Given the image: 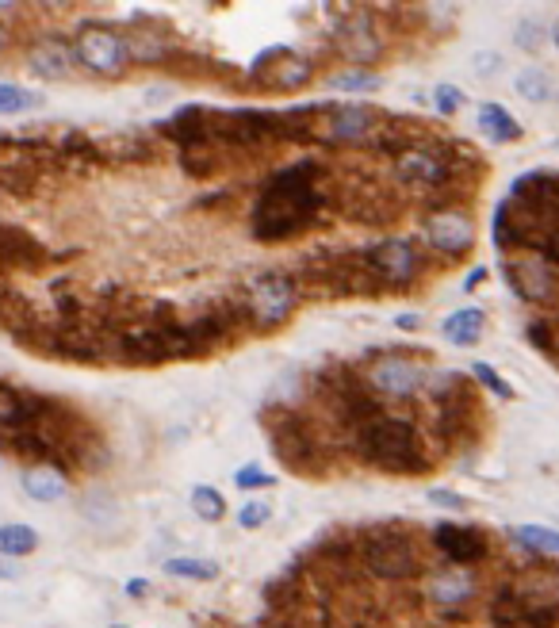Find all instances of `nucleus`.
<instances>
[{"instance_id": "obj_1", "label": "nucleus", "mask_w": 559, "mask_h": 628, "mask_svg": "<svg viewBox=\"0 0 559 628\" xmlns=\"http://www.w3.org/2000/svg\"><path fill=\"white\" fill-rule=\"evenodd\" d=\"M319 211H322L319 161H295L265 180V188H260L253 203L249 230L257 242H288V238L303 234Z\"/></svg>"}, {"instance_id": "obj_2", "label": "nucleus", "mask_w": 559, "mask_h": 628, "mask_svg": "<svg viewBox=\"0 0 559 628\" xmlns=\"http://www.w3.org/2000/svg\"><path fill=\"white\" fill-rule=\"evenodd\" d=\"M349 445H352V452L364 460V464L380 468V471L422 475L425 468H430L418 430L410 426L406 418L383 414V410L371 414V418H364L361 426H352V430H349Z\"/></svg>"}, {"instance_id": "obj_3", "label": "nucleus", "mask_w": 559, "mask_h": 628, "mask_svg": "<svg viewBox=\"0 0 559 628\" xmlns=\"http://www.w3.org/2000/svg\"><path fill=\"white\" fill-rule=\"evenodd\" d=\"M357 560L376 579H387V582H406L422 571L418 548L402 529H368L357 541Z\"/></svg>"}, {"instance_id": "obj_4", "label": "nucleus", "mask_w": 559, "mask_h": 628, "mask_svg": "<svg viewBox=\"0 0 559 628\" xmlns=\"http://www.w3.org/2000/svg\"><path fill=\"white\" fill-rule=\"evenodd\" d=\"M300 307V280L288 272H260L246 288V314L253 329H280Z\"/></svg>"}, {"instance_id": "obj_5", "label": "nucleus", "mask_w": 559, "mask_h": 628, "mask_svg": "<svg viewBox=\"0 0 559 628\" xmlns=\"http://www.w3.org/2000/svg\"><path fill=\"white\" fill-rule=\"evenodd\" d=\"M73 54H77V66L97 73V77H123L135 66L130 62L127 31H116L107 24H85L77 39H73Z\"/></svg>"}, {"instance_id": "obj_6", "label": "nucleus", "mask_w": 559, "mask_h": 628, "mask_svg": "<svg viewBox=\"0 0 559 628\" xmlns=\"http://www.w3.org/2000/svg\"><path fill=\"white\" fill-rule=\"evenodd\" d=\"M269 445L291 471H310L322 464V441L314 437L310 421L291 410H272L269 418Z\"/></svg>"}, {"instance_id": "obj_7", "label": "nucleus", "mask_w": 559, "mask_h": 628, "mask_svg": "<svg viewBox=\"0 0 559 628\" xmlns=\"http://www.w3.org/2000/svg\"><path fill=\"white\" fill-rule=\"evenodd\" d=\"M364 387L376 399H410L418 395L430 376H425V368L406 357V353H383V357H371V364L364 368Z\"/></svg>"}, {"instance_id": "obj_8", "label": "nucleus", "mask_w": 559, "mask_h": 628, "mask_svg": "<svg viewBox=\"0 0 559 628\" xmlns=\"http://www.w3.org/2000/svg\"><path fill=\"white\" fill-rule=\"evenodd\" d=\"M333 46H338V54L345 62H352V69H371L383 58V50H387L376 15L364 12V8L345 15L338 35H333Z\"/></svg>"}, {"instance_id": "obj_9", "label": "nucleus", "mask_w": 559, "mask_h": 628, "mask_svg": "<svg viewBox=\"0 0 559 628\" xmlns=\"http://www.w3.org/2000/svg\"><path fill=\"white\" fill-rule=\"evenodd\" d=\"M364 265L376 284L387 288H410L422 272V253L406 242V238H383L371 249H364Z\"/></svg>"}, {"instance_id": "obj_10", "label": "nucleus", "mask_w": 559, "mask_h": 628, "mask_svg": "<svg viewBox=\"0 0 559 628\" xmlns=\"http://www.w3.org/2000/svg\"><path fill=\"white\" fill-rule=\"evenodd\" d=\"M395 180L414 192H437L452 180V161L433 146H406L395 157Z\"/></svg>"}, {"instance_id": "obj_11", "label": "nucleus", "mask_w": 559, "mask_h": 628, "mask_svg": "<svg viewBox=\"0 0 559 628\" xmlns=\"http://www.w3.org/2000/svg\"><path fill=\"white\" fill-rule=\"evenodd\" d=\"M253 77H260L265 88H272V92H303L314 81V66H310V58H303V54L276 46V50H265L253 62Z\"/></svg>"}, {"instance_id": "obj_12", "label": "nucleus", "mask_w": 559, "mask_h": 628, "mask_svg": "<svg viewBox=\"0 0 559 628\" xmlns=\"http://www.w3.org/2000/svg\"><path fill=\"white\" fill-rule=\"evenodd\" d=\"M376 123L380 112L371 104H333L326 107V123L319 127V135L330 146H357L376 135Z\"/></svg>"}, {"instance_id": "obj_13", "label": "nucleus", "mask_w": 559, "mask_h": 628, "mask_svg": "<svg viewBox=\"0 0 559 628\" xmlns=\"http://www.w3.org/2000/svg\"><path fill=\"white\" fill-rule=\"evenodd\" d=\"M425 242H430V249H437L444 257H463L475 246V223L456 208L433 211L430 218H425Z\"/></svg>"}, {"instance_id": "obj_14", "label": "nucleus", "mask_w": 559, "mask_h": 628, "mask_svg": "<svg viewBox=\"0 0 559 628\" xmlns=\"http://www.w3.org/2000/svg\"><path fill=\"white\" fill-rule=\"evenodd\" d=\"M502 272H506L513 295H521L525 303H548L555 295V276L540 257H510Z\"/></svg>"}, {"instance_id": "obj_15", "label": "nucleus", "mask_w": 559, "mask_h": 628, "mask_svg": "<svg viewBox=\"0 0 559 628\" xmlns=\"http://www.w3.org/2000/svg\"><path fill=\"white\" fill-rule=\"evenodd\" d=\"M50 261V249L35 238L31 230H24V227H15V223H5L0 218V268H27V272H35V268H43Z\"/></svg>"}, {"instance_id": "obj_16", "label": "nucleus", "mask_w": 559, "mask_h": 628, "mask_svg": "<svg viewBox=\"0 0 559 628\" xmlns=\"http://www.w3.org/2000/svg\"><path fill=\"white\" fill-rule=\"evenodd\" d=\"M433 544H437L441 556L449 560V567H472V563H479L483 556H487V537L472 525L441 522L433 529Z\"/></svg>"}, {"instance_id": "obj_17", "label": "nucleus", "mask_w": 559, "mask_h": 628, "mask_svg": "<svg viewBox=\"0 0 559 628\" xmlns=\"http://www.w3.org/2000/svg\"><path fill=\"white\" fill-rule=\"evenodd\" d=\"M73 66H77V54H73L69 43L62 39H39V43H31L27 46V69L35 73V77H43V81H58V77H69Z\"/></svg>"}, {"instance_id": "obj_18", "label": "nucleus", "mask_w": 559, "mask_h": 628, "mask_svg": "<svg viewBox=\"0 0 559 628\" xmlns=\"http://www.w3.org/2000/svg\"><path fill=\"white\" fill-rule=\"evenodd\" d=\"M35 410H39V399L35 395H24V391H15V387L0 383V445L12 449V441L31 426Z\"/></svg>"}, {"instance_id": "obj_19", "label": "nucleus", "mask_w": 559, "mask_h": 628, "mask_svg": "<svg viewBox=\"0 0 559 628\" xmlns=\"http://www.w3.org/2000/svg\"><path fill=\"white\" fill-rule=\"evenodd\" d=\"M20 487L31 502H58L69 491V475H66V468H54V464H31L20 475Z\"/></svg>"}, {"instance_id": "obj_20", "label": "nucleus", "mask_w": 559, "mask_h": 628, "mask_svg": "<svg viewBox=\"0 0 559 628\" xmlns=\"http://www.w3.org/2000/svg\"><path fill=\"white\" fill-rule=\"evenodd\" d=\"M425 594H430L437 605H460L475 594V575L468 567H444L437 575H430L425 582Z\"/></svg>"}, {"instance_id": "obj_21", "label": "nucleus", "mask_w": 559, "mask_h": 628, "mask_svg": "<svg viewBox=\"0 0 559 628\" xmlns=\"http://www.w3.org/2000/svg\"><path fill=\"white\" fill-rule=\"evenodd\" d=\"M127 46H130V62L135 66H161L173 58V43L158 31H127Z\"/></svg>"}, {"instance_id": "obj_22", "label": "nucleus", "mask_w": 559, "mask_h": 628, "mask_svg": "<svg viewBox=\"0 0 559 628\" xmlns=\"http://www.w3.org/2000/svg\"><path fill=\"white\" fill-rule=\"evenodd\" d=\"M0 188L8 196H27L35 188V157L31 154H5L0 157Z\"/></svg>"}, {"instance_id": "obj_23", "label": "nucleus", "mask_w": 559, "mask_h": 628, "mask_svg": "<svg viewBox=\"0 0 559 628\" xmlns=\"http://www.w3.org/2000/svg\"><path fill=\"white\" fill-rule=\"evenodd\" d=\"M441 334L449 338L452 345H475V341H479V334H483V310H479V307L452 310L449 319L441 322Z\"/></svg>"}, {"instance_id": "obj_24", "label": "nucleus", "mask_w": 559, "mask_h": 628, "mask_svg": "<svg viewBox=\"0 0 559 628\" xmlns=\"http://www.w3.org/2000/svg\"><path fill=\"white\" fill-rule=\"evenodd\" d=\"M513 594L521 598V602H533V609L536 605H552V602H559V571H533V575L521 582V590H513Z\"/></svg>"}, {"instance_id": "obj_25", "label": "nucleus", "mask_w": 559, "mask_h": 628, "mask_svg": "<svg viewBox=\"0 0 559 628\" xmlns=\"http://www.w3.org/2000/svg\"><path fill=\"white\" fill-rule=\"evenodd\" d=\"M479 127L494 142H517L521 138V123L506 112V107H498V104H483L479 107Z\"/></svg>"}, {"instance_id": "obj_26", "label": "nucleus", "mask_w": 559, "mask_h": 628, "mask_svg": "<svg viewBox=\"0 0 559 628\" xmlns=\"http://www.w3.org/2000/svg\"><path fill=\"white\" fill-rule=\"evenodd\" d=\"M39 548V532H35L31 525H0V556L5 560H20V556H31V552Z\"/></svg>"}, {"instance_id": "obj_27", "label": "nucleus", "mask_w": 559, "mask_h": 628, "mask_svg": "<svg viewBox=\"0 0 559 628\" xmlns=\"http://www.w3.org/2000/svg\"><path fill=\"white\" fill-rule=\"evenodd\" d=\"M165 575L211 582V579H219V563L208 560V556H173V560H165Z\"/></svg>"}, {"instance_id": "obj_28", "label": "nucleus", "mask_w": 559, "mask_h": 628, "mask_svg": "<svg viewBox=\"0 0 559 628\" xmlns=\"http://www.w3.org/2000/svg\"><path fill=\"white\" fill-rule=\"evenodd\" d=\"M39 92L24 88V85H12V81H0V116H24L31 107H39Z\"/></svg>"}, {"instance_id": "obj_29", "label": "nucleus", "mask_w": 559, "mask_h": 628, "mask_svg": "<svg viewBox=\"0 0 559 628\" xmlns=\"http://www.w3.org/2000/svg\"><path fill=\"white\" fill-rule=\"evenodd\" d=\"M192 510H196V517L199 522H222L227 517V498H222V491L219 487H208V483H199V487H192Z\"/></svg>"}, {"instance_id": "obj_30", "label": "nucleus", "mask_w": 559, "mask_h": 628, "mask_svg": "<svg viewBox=\"0 0 559 628\" xmlns=\"http://www.w3.org/2000/svg\"><path fill=\"white\" fill-rule=\"evenodd\" d=\"M513 88H517V96L521 100H529V104H544L552 96V81H548V73L544 69H521L517 77H513Z\"/></svg>"}, {"instance_id": "obj_31", "label": "nucleus", "mask_w": 559, "mask_h": 628, "mask_svg": "<svg viewBox=\"0 0 559 628\" xmlns=\"http://www.w3.org/2000/svg\"><path fill=\"white\" fill-rule=\"evenodd\" d=\"M513 537L525 544L529 552H544V556H559V529L548 525H517Z\"/></svg>"}, {"instance_id": "obj_32", "label": "nucleus", "mask_w": 559, "mask_h": 628, "mask_svg": "<svg viewBox=\"0 0 559 628\" xmlns=\"http://www.w3.org/2000/svg\"><path fill=\"white\" fill-rule=\"evenodd\" d=\"M104 150L111 154V161H146L154 154V146L142 135H119V138H107Z\"/></svg>"}, {"instance_id": "obj_33", "label": "nucleus", "mask_w": 559, "mask_h": 628, "mask_svg": "<svg viewBox=\"0 0 559 628\" xmlns=\"http://www.w3.org/2000/svg\"><path fill=\"white\" fill-rule=\"evenodd\" d=\"M383 81L371 69H345V73H330V88L333 92H376Z\"/></svg>"}, {"instance_id": "obj_34", "label": "nucleus", "mask_w": 559, "mask_h": 628, "mask_svg": "<svg viewBox=\"0 0 559 628\" xmlns=\"http://www.w3.org/2000/svg\"><path fill=\"white\" fill-rule=\"evenodd\" d=\"M234 487L238 491H265V487H276V475L265 471L260 464H246L234 471Z\"/></svg>"}, {"instance_id": "obj_35", "label": "nucleus", "mask_w": 559, "mask_h": 628, "mask_svg": "<svg viewBox=\"0 0 559 628\" xmlns=\"http://www.w3.org/2000/svg\"><path fill=\"white\" fill-rule=\"evenodd\" d=\"M272 522V502H265V498H253V502H246L238 510V529H260Z\"/></svg>"}, {"instance_id": "obj_36", "label": "nucleus", "mask_w": 559, "mask_h": 628, "mask_svg": "<svg viewBox=\"0 0 559 628\" xmlns=\"http://www.w3.org/2000/svg\"><path fill=\"white\" fill-rule=\"evenodd\" d=\"M472 376H475L483 387H487L491 395H498V399H513V387H510L506 380H502L491 364H483V360H479V364H472Z\"/></svg>"}, {"instance_id": "obj_37", "label": "nucleus", "mask_w": 559, "mask_h": 628, "mask_svg": "<svg viewBox=\"0 0 559 628\" xmlns=\"http://www.w3.org/2000/svg\"><path fill=\"white\" fill-rule=\"evenodd\" d=\"M433 107L441 116H456L460 107H463V92L456 85H437L433 88Z\"/></svg>"}, {"instance_id": "obj_38", "label": "nucleus", "mask_w": 559, "mask_h": 628, "mask_svg": "<svg viewBox=\"0 0 559 628\" xmlns=\"http://www.w3.org/2000/svg\"><path fill=\"white\" fill-rule=\"evenodd\" d=\"M540 43H544V27L525 20V24H517V46L521 50H540Z\"/></svg>"}, {"instance_id": "obj_39", "label": "nucleus", "mask_w": 559, "mask_h": 628, "mask_svg": "<svg viewBox=\"0 0 559 628\" xmlns=\"http://www.w3.org/2000/svg\"><path fill=\"white\" fill-rule=\"evenodd\" d=\"M472 66H475V73H479V77H491L494 69H502V58H498V54H475V58H472Z\"/></svg>"}, {"instance_id": "obj_40", "label": "nucleus", "mask_w": 559, "mask_h": 628, "mask_svg": "<svg viewBox=\"0 0 559 628\" xmlns=\"http://www.w3.org/2000/svg\"><path fill=\"white\" fill-rule=\"evenodd\" d=\"M430 502L433 506H444V510H463V498L452 494V491H430Z\"/></svg>"}, {"instance_id": "obj_41", "label": "nucleus", "mask_w": 559, "mask_h": 628, "mask_svg": "<svg viewBox=\"0 0 559 628\" xmlns=\"http://www.w3.org/2000/svg\"><path fill=\"white\" fill-rule=\"evenodd\" d=\"M20 575H24V567H20V563L0 556V579H20Z\"/></svg>"}, {"instance_id": "obj_42", "label": "nucleus", "mask_w": 559, "mask_h": 628, "mask_svg": "<svg viewBox=\"0 0 559 628\" xmlns=\"http://www.w3.org/2000/svg\"><path fill=\"white\" fill-rule=\"evenodd\" d=\"M540 249L548 253V261H555V265H559V230H552V234L544 238V246H540Z\"/></svg>"}, {"instance_id": "obj_43", "label": "nucleus", "mask_w": 559, "mask_h": 628, "mask_svg": "<svg viewBox=\"0 0 559 628\" xmlns=\"http://www.w3.org/2000/svg\"><path fill=\"white\" fill-rule=\"evenodd\" d=\"M146 594H150V582H146V579H130L127 582V598H146Z\"/></svg>"}, {"instance_id": "obj_44", "label": "nucleus", "mask_w": 559, "mask_h": 628, "mask_svg": "<svg viewBox=\"0 0 559 628\" xmlns=\"http://www.w3.org/2000/svg\"><path fill=\"white\" fill-rule=\"evenodd\" d=\"M483 280H487V268H472V272H468V280H463V291H475Z\"/></svg>"}, {"instance_id": "obj_45", "label": "nucleus", "mask_w": 559, "mask_h": 628, "mask_svg": "<svg viewBox=\"0 0 559 628\" xmlns=\"http://www.w3.org/2000/svg\"><path fill=\"white\" fill-rule=\"evenodd\" d=\"M399 326H402V329H414L418 319H414V314H399Z\"/></svg>"}, {"instance_id": "obj_46", "label": "nucleus", "mask_w": 559, "mask_h": 628, "mask_svg": "<svg viewBox=\"0 0 559 628\" xmlns=\"http://www.w3.org/2000/svg\"><path fill=\"white\" fill-rule=\"evenodd\" d=\"M552 43L559 46V20H555V27H552Z\"/></svg>"}, {"instance_id": "obj_47", "label": "nucleus", "mask_w": 559, "mask_h": 628, "mask_svg": "<svg viewBox=\"0 0 559 628\" xmlns=\"http://www.w3.org/2000/svg\"><path fill=\"white\" fill-rule=\"evenodd\" d=\"M5 43H8V31H5V27H0V50H5Z\"/></svg>"}, {"instance_id": "obj_48", "label": "nucleus", "mask_w": 559, "mask_h": 628, "mask_svg": "<svg viewBox=\"0 0 559 628\" xmlns=\"http://www.w3.org/2000/svg\"><path fill=\"white\" fill-rule=\"evenodd\" d=\"M116 628H119V624H116Z\"/></svg>"}]
</instances>
